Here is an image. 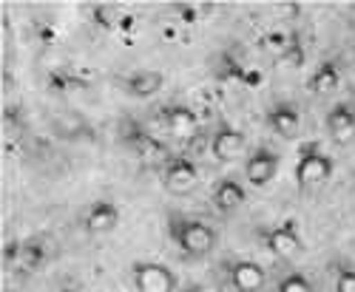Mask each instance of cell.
I'll list each match as a JSON object with an SVG mask.
<instances>
[{
	"instance_id": "cell-1",
	"label": "cell",
	"mask_w": 355,
	"mask_h": 292,
	"mask_svg": "<svg viewBox=\"0 0 355 292\" xmlns=\"http://www.w3.org/2000/svg\"><path fill=\"white\" fill-rule=\"evenodd\" d=\"M168 236L185 255H208L216 247V230L199 219L188 216H171L168 219Z\"/></svg>"
},
{
	"instance_id": "cell-2",
	"label": "cell",
	"mask_w": 355,
	"mask_h": 292,
	"mask_svg": "<svg viewBox=\"0 0 355 292\" xmlns=\"http://www.w3.org/2000/svg\"><path fill=\"white\" fill-rule=\"evenodd\" d=\"M333 176V159L321 151L318 142H307L299 151V162H295V185L302 190L321 188Z\"/></svg>"
},
{
	"instance_id": "cell-3",
	"label": "cell",
	"mask_w": 355,
	"mask_h": 292,
	"mask_svg": "<svg viewBox=\"0 0 355 292\" xmlns=\"http://www.w3.org/2000/svg\"><path fill=\"white\" fill-rule=\"evenodd\" d=\"M261 239H264V247H268L276 258L282 261H290L295 258L302 250H304V241H302V232H299V224L293 219L276 224V227H268L261 230Z\"/></svg>"
},
{
	"instance_id": "cell-4",
	"label": "cell",
	"mask_w": 355,
	"mask_h": 292,
	"mask_svg": "<svg viewBox=\"0 0 355 292\" xmlns=\"http://www.w3.org/2000/svg\"><path fill=\"white\" fill-rule=\"evenodd\" d=\"M123 139H125L128 148L134 151V156L139 162H145V165H162L165 167V162L171 159V154L165 151V145L157 136L148 134L145 128H139L137 122H128L123 128Z\"/></svg>"
},
{
	"instance_id": "cell-5",
	"label": "cell",
	"mask_w": 355,
	"mask_h": 292,
	"mask_svg": "<svg viewBox=\"0 0 355 292\" xmlns=\"http://www.w3.org/2000/svg\"><path fill=\"white\" fill-rule=\"evenodd\" d=\"M131 281L137 292H173L176 275L157 261H137L131 267Z\"/></svg>"
},
{
	"instance_id": "cell-6",
	"label": "cell",
	"mask_w": 355,
	"mask_h": 292,
	"mask_svg": "<svg viewBox=\"0 0 355 292\" xmlns=\"http://www.w3.org/2000/svg\"><path fill=\"white\" fill-rule=\"evenodd\" d=\"M199 182V167L191 162V156H171L162 167V185L171 193H191Z\"/></svg>"
},
{
	"instance_id": "cell-7",
	"label": "cell",
	"mask_w": 355,
	"mask_h": 292,
	"mask_svg": "<svg viewBox=\"0 0 355 292\" xmlns=\"http://www.w3.org/2000/svg\"><path fill=\"white\" fill-rule=\"evenodd\" d=\"M120 216L123 213H120V208H116L114 201L100 199V201H94L92 208H88L83 224H85V230L92 232V236H105V232L116 230V224H120Z\"/></svg>"
},
{
	"instance_id": "cell-8",
	"label": "cell",
	"mask_w": 355,
	"mask_h": 292,
	"mask_svg": "<svg viewBox=\"0 0 355 292\" xmlns=\"http://www.w3.org/2000/svg\"><path fill=\"white\" fill-rule=\"evenodd\" d=\"M276 173H279V156L268 148H259L248 165H245V176L253 188H264V185H270L276 179Z\"/></svg>"
},
{
	"instance_id": "cell-9",
	"label": "cell",
	"mask_w": 355,
	"mask_h": 292,
	"mask_svg": "<svg viewBox=\"0 0 355 292\" xmlns=\"http://www.w3.org/2000/svg\"><path fill=\"white\" fill-rule=\"evenodd\" d=\"M245 145H248V139H245V134H242L239 128L222 125V128L214 134V139H211V154H214L219 162H233L236 156H242Z\"/></svg>"
},
{
	"instance_id": "cell-10",
	"label": "cell",
	"mask_w": 355,
	"mask_h": 292,
	"mask_svg": "<svg viewBox=\"0 0 355 292\" xmlns=\"http://www.w3.org/2000/svg\"><path fill=\"white\" fill-rule=\"evenodd\" d=\"M327 131L336 145H347L355 139V108L347 102H338L327 113Z\"/></svg>"
},
{
	"instance_id": "cell-11",
	"label": "cell",
	"mask_w": 355,
	"mask_h": 292,
	"mask_svg": "<svg viewBox=\"0 0 355 292\" xmlns=\"http://www.w3.org/2000/svg\"><path fill=\"white\" fill-rule=\"evenodd\" d=\"M162 85H165V74L157 69H142V71H134L123 80V89L137 100H148V97L159 94Z\"/></svg>"
},
{
	"instance_id": "cell-12",
	"label": "cell",
	"mask_w": 355,
	"mask_h": 292,
	"mask_svg": "<svg viewBox=\"0 0 355 292\" xmlns=\"http://www.w3.org/2000/svg\"><path fill=\"white\" fill-rule=\"evenodd\" d=\"M162 122H165V128L176 139H191V136H196V128H199L196 113L191 108H185V105H168V108H162Z\"/></svg>"
},
{
	"instance_id": "cell-13",
	"label": "cell",
	"mask_w": 355,
	"mask_h": 292,
	"mask_svg": "<svg viewBox=\"0 0 355 292\" xmlns=\"http://www.w3.org/2000/svg\"><path fill=\"white\" fill-rule=\"evenodd\" d=\"M227 275L236 292H259L264 286V270L256 261H233Z\"/></svg>"
},
{
	"instance_id": "cell-14",
	"label": "cell",
	"mask_w": 355,
	"mask_h": 292,
	"mask_svg": "<svg viewBox=\"0 0 355 292\" xmlns=\"http://www.w3.org/2000/svg\"><path fill=\"white\" fill-rule=\"evenodd\" d=\"M268 125H270L273 134H279L284 139H293L302 128V116H299V111H295V105L279 102L268 111Z\"/></svg>"
},
{
	"instance_id": "cell-15",
	"label": "cell",
	"mask_w": 355,
	"mask_h": 292,
	"mask_svg": "<svg viewBox=\"0 0 355 292\" xmlns=\"http://www.w3.org/2000/svg\"><path fill=\"white\" fill-rule=\"evenodd\" d=\"M248 201V190L236 179H219L214 188V208L219 213H233L236 208H242Z\"/></svg>"
},
{
	"instance_id": "cell-16",
	"label": "cell",
	"mask_w": 355,
	"mask_h": 292,
	"mask_svg": "<svg viewBox=\"0 0 355 292\" xmlns=\"http://www.w3.org/2000/svg\"><path fill=\"white\" fill-rule=\"evenodd\" d=\"M338 82H341V71H338V66H336L333 60H324V63L310 74L307 89H310L315 97H321V94L336 91V89H338Z\"/></svg>"
},
{
	"instance_id": "cell-17",
	"label": "cell",
	"mask_w": 355,
	"mask_h": 292,
	"mask_svg": "<svg viewBox=\"0 0 355 292\" xmlns=\"http://www.w3.org/2000/svg\"><path fill=\"white\" fill-rule=\"evenodd\" d=\"M279 292H313V284L302 273H290L279 281Z\"/></svg>"
},
{
	"instance_id": "cell-18",
	"label": "cell",
	"mask_w": 355,
	"mask_h": 292,
	"mask_svg": "<svg viewBox=\"0 0 355 292\" xmlns=\"http://www.w3.org/2000/svg\"><path fill=\"white\" fill-rule=\"evenodd\" d=\"M336 292H355V270L349 267L336 270Z\"/></svg>"
},
{
	"instance_id": "cell-19",
	"label": "cell",
	"mask_w": 355,
	"mask_h": 292,
	"mask_svg": "<svg viewBox=\"0 0 355 292\" xmlns=\"http://www.w3.org/2000/svg\"><path fill=\"white\" fill-rule=\"evenodd\" d=\"M279 60H282V63H287L290 69H299V66L304 63V51H302L299 46H295V43H287V48L282 51Z\"/></svg>"
},
{
	"instance_id": "cell-20",
	"label": "cell",
	"mask_w": 355,
	"mask_h": 292,
	"mask_svg": "<svg viewBox=\"0 0 355 292\" xmlns=\"http://www.w3.org/2000/svg\"><path fill=\"white\" fill-rule=\"evenodd\" d=\"M185 292H222V286H216V284H193Z\"/></svg>"
}]
</instances>
